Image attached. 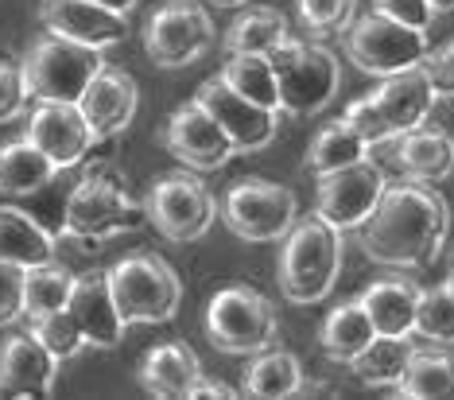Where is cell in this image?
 <instances>
[{"instance_id":"obj_1","label":"cell","mask_w":454,"mask_h":400,"mask_svg":"<svg viewBox=\"0 0 454 400\" xmlns=\"http://www.w3.org/2000/svg\"><path fill=\"white\" fill-rule=\"evenodd\" d=\"M450 238V207L435 183H392L377 210L357 225V245L369 261L392 269L435 264Z\"/></svg>"},{"instance_id":"obj_2","label":"cell","mask_w":454,"mask_h":400,"mask_svg":"<svg viewBox=\"0 0 454 400\" xmlns=\"http://www.w3.org/2000/svg\"><path fill=\"white\" fill-rule=\"evenodd\" d=\"M342 276V233L318 214L295 218L284 233L280 288L292 303H318L338 288Z\"/></svg>"},{"instance_id":"obj_3","label":"cell","mask_w":454,"mask_h":400,"mask_svg":"<svg viewBox=\"0 0 454 400\" xmlns=\"http://www.w3.org/2000/svg\"><path fill=\"white\" fill-rule=\"evenodd\" d=\"M268 63L276 70V86H280V109L287 117H315L342 90V70L338 59L323 43L311 39H280L268 51Z\"/></svg>"},{"instance_id":"obj_4","label":"cell","mask_w":454,"mask_h":400,"mask_svg":"<svg viewBox=\"0 0 454 400\" xmlns=\"http://www.w3.org/2000/svg\"><path fill=\"white\" fill-rule=\"evenodd\" d=\"M148 222L144 199H132L129 187L113 171H90L86 179L70 191L63 207V233L74 241H109L117 233L140 230Z\"/></svg>"},{"instance_id":"obj_5","label":"cell","mask_w":454,"mask_h":400,"mask_svg":"<svg viewBox=\"0 0 454 400\" xmlns=\"http://www.w3.org/2000/svg\"><path fill=\"white\" fill-rule=\"evenodd\" d=\"M113 303L125 323H168L183 303L179 272L160 253H129L106 272Z\"/></svg>"},{"instance_id":"obj_6","label":"cell","mask_w":454,"mask_h":400,"mask_svg":"<svg viewBox=\"0 0 454 400\" xmlns=\"http://www.w3.org/2000/svg\"><path fill=\"white\" fill-rule=\"evenodd\" d=\"M206 338L222 354L253 357L256 350L276 346L280 319H276V307L268 303V295L249 284H230L206 303Z\"/></svg>"},{"instance_id":"obj_7","label":"cell","mask_w":454,"mask_h":400,"mask_svg":"<svg viewBox=\"0 0 454 400\" xmlns=\"http://www.w3.org/2000/svg\"><path fill=\"white\" fill-rule=\"evenodd\" d=\"M101 67H106V59L98 47L74 43V39L51 32L35 39L27 55L20 59V75H24L32 101H78Z\"/></svg>"},{"instance_id":"obj_8","label":"cell","mask_w":454,"mask_h":400,"mask_svg":"<svg viewBox=\"0 0 454 400\" xmlns=\"http://www.w3.org/2000/svg\"><path fill=\"white\" fill-rule=\"evenodd\" d=\"M342 35H346L349 63L365 70L369 78H388V75H400V70L423 67L431 55L427 32L400 24V20H388L380 12L354 16V24Z\"/></svg>"},{"instance_id":"obj_9","label":"cell","mask_w":454,"mask_h":400,"mask_svg":"<svg viewBox=\"0 0 454 400\" xmlns=\"http://www.w3.org/2000/svg\"><path fill=\"white\" fill-rule=\"evenodd\" d=\"M218 39L214 16L206 12L199 0H168L152 12L144 27V51L163 70H179L199 63Z\"/></svg>"},{"instance_id":"obj_10","label":"cell","mask_w":454,"mask_h":400,"mask_svg":"<svg viewBox=\"0 0 454 400\" xmlns=\"http://www.w3.org/2000/svg\"><path fill=\"white\" fill-rule=\"evenodd\" d=\"M218 214L237 238L264 245V241H284V233L299 218V202H295V191L284 187V183L241 179L225 191Z\"/></svg>"},{"instance_id":"obj_11","label":"cell","mask_w":454,"mask_h":400,"mask_svg":"<svg viewBox=\"0 0 454 400\" xmlns=\"http://www.w3.org/2000/svg\"><path fill=\"white\" fill-rule=\"evenodd\" d=\"M144 210H148V222L160 230V238L187 245L199 241L214 225L218 202H214V194L206 191L202 179L187 176V171H175V176L152 183V191L144 194Z\"/></svg>"},{"instance_id":"obj_12","label":"cell","mask_w":454,"mask_h":400,"mask_svg":"<svg viewBox=\"0 0 454 400\" xmlns=\"http://www.w3.org/2000/svg\"><path fill=\"white\" fill-rule=\"evenodd\" d=\"M385 187H388L385 171H380L377 163L365 156V160L349 163V168H338V171H326V176H318L315 214L326 225H334L338 233L357 230V225L377 210V202H380V194H385Z\"/></svg>"},{"instance_id":"obj_13","label":"cell","mask_w":454,"mask_h":400,"mask_svg":"<svg viewBox=\"0 0 454 400\" xmlns=\"http://www.w3.org/2000/svg\"><path fill=\"white\" fill-rule=\"evenodd\" d=\"M194 101L218 121L237 152H261L272 145L276 132H280V113L256 106V101H245L237 90L225 86L222 75L206 78L199 86V94H194Z\"/></svg>"},{"instance_id":"obj_14","label":"cell","mask_w":454,"mask_h":400,"mask_svg":"<svg viewBox=\"0 0 454 400\" xmlns=\"http://www.w3.org/2000/svg\"><path fill=\"white\" fill-rule=\"evenodd\" d=\"M24 137L32 140L59 171L78 168V163L90 156V148L98 145V137L90 132L86 117H82L78 101H35Z\"/></svg>"},{"instance_id":"obj_15","label":"cell","mask_w":454,"mask_h":400,"mask_svg":"<svg viewBox=\"0 0 454 400\" xmlns=\"http://www.w3.org/2000/svg\"><path fill=\"white\" fill-rule=\"evenodd\" d=\"M163 145H168V152L183 168H194V171H218L237 156V148L230 145L222 125L199 101H183L171 113L168 129H163Z\"/></svg>"},{"instance_id":"obj_16","label":"cell","mask_w":454,"mask_h":400,"mask_svg":"<svg viewBox=\"0 0 454 400\" xmlns=\"http://www.w3.org/2000/svg\"><path fill=\"white\" fill-rule=\"evenodd\" d=\"M137 106H140L137 78H132L129 70L109 67V63L90 78V86L82 90V98H78L82 117H86V125L98 140L121 137V132L132 125V117H137Z\"/></svg>"},{"instance_id":"obj_17","label":"cell","mask_w":454,"mask_h":400,"mask_svg":"<svg viewBox=\"0 0 454 400\" xmlns=\"http://www.w3.org/2000/svg\"><path fill=\"white\" fill-rule=\"evenodd\" d=\"M39 24L51 35L74 39V43L98 51L121 43L129 35V16L113 12L106 4H94V0H43L39 4Z\"/></svg>"},{"instance_id":"obj_18","label":"cell","mask_w":454,"mask_h":400,"mask_svg":"<svg viewBox=\"0 0 454 400\" xmlns=\"http://www.w3.org/2000/svg\"><path fill=\"white\" fill-rule=\"evenodd\" d=\"M67 311L74 315L82 338L94 350H117L121 338H125V319H121L117 303H113L106 272H82L74 276V288H70Z\"/></svg>"},{"instance_id":"obj_19","label":"cell","mask_w":454,"mask_h":400,"mask_svg":"<svg viewBox=\"0 0 454 400\" xmlns=\"http://www.w3.org/2000/svg\"><path fill=\"white\" fill-rule=\"evenodd\" d=\"M55 377L59 362L32 331L8 334L0 342V393L4 396H51Z\"/></svg>"},{"instance_id":"obj_20","label":"cell","mask_w":454,"mask_h":400,"mask_svg":"<svg viewBox=\"0 0 454 400\" xmlns=\"http://www.w3.org/2000/svg\"><path fill=\"white\" fill-rule=\"evenodd\" d=\"M373 101L385 113V121L392 125V132H408V129H419L427 125L431 109L439 101V90L431 86L427 70L423 67H411V70H400V75H388L380 78V86L373 90Z\"/></svg>"},{"instance_id":"obj_21","label":"cell","mask_w":454,"mask_h":400,"mask_svg":"<svg viewBox=\"0 0 454 400\" xmlns=\"http://www.w3.org/2000/svg\"><path fill=\"white\" fill-rule=\"evenodd\" d=\"M392 160L416 183H439L454 171V137L442 129L419 125L392 140Z\"/></svg>"},{"instance_id":"obj_22","label":"cell","mask_w":454,"mask_h":400,"mask_svg":"<svg viewBox=\"0 0 454 400\" xmlns=\"http://www.w3.org/2000/svg\"><path fill=\"white\" fill-rule=\"evenodd\" d=\"M202 381V362L187 342L152 346L140 362V385L160 400H187L191 388Z\"/></svg>"},{"instance_id":"obj_23","label":"cell","mask_w":454,"mask_h":400,"mask_svg":"<svg viewBox=\"0 0 454 400\" xmlns=\"http://www.w3.org/2000/svg\"><path fill=\"white\" fill-rule=\"evenodd\" d=\"M0 261L35 269V264L59 261V241L35 214L12 207V202H0Z\"/></svg>"},{"instance_id":"obj_24","label":"cell","mask_w":454,"mask_h":400,"mask_svg":"<svg viewBox=\"0 0 454 400\" xmlns=\"http://www.w3.org/2000/svg\"><path fill=\"white\" fill-rule=\"evenodd\" d=\"M416 300H419V288L408 280H373L357 295V303L365 307L373 331L396 334V338H411V326H416Z\"/></svg>"},{"instance_id":"obj_25","label":"cell","mask_w":454,"mask_h":400,"mask_svg":"<svg viewBox=\"0 0 454 400\" xmlns=\"http://www.w3.org/2000/svg\"><path fill=\"white\" fill-rule=\"evenodd\" d=\"M55 176L59 168L27 137L0 145V194L4 199H32V194L51 187Z\"/></svg>"},{"instance_id":"obj_26","label":"cell","mask_w":454,"mask_h":400,"mask_svg":"<svg viewBox=\"0 0 454 400\" xmlns=\"http://www.w3.org/2000/svg\"><path fill=\"white\" fill-rule=\"evenodd\" d=\"M241 393H249L256 400H287L303 393V365L295 354L287 350H256L249 369H245V385Z\"/></svg>"},{"instance_id":"obj_27","label":"cell","mask_w":454,"mask_h":400,"mask_svg":"<svg viewBox=\"0 0 454 400\" xmlns=\"http://www.w3.org/2000/svg\"><path fill=\"white\" fill-rule=\"evenodd\" d=\"M373 338H377V331H373V323H369L365 307H361L357 300H349L342 307H334V311L323 319L318 346H323V354L330 357V362L349 365L369 342H373Z\"/></svg>"},{"instance_id":"obj_28","label":"cell","mask_w":454,"mask_h":400,"mask_svg":"<svg viewBox=\"0 0 454 400\" xmlns=\"http://www.w3.org/2000/svg\"><path fill=\"white\" fill-rule=\"evenodd\" d=\"M396 393L411 396V400H454V354H450V346L411 354Z\"/></svg>"},{"instance_id":"obj_29","label":"cell","mask_w":454,"mask_h":400,"mask_svg":"<svg viewBox=\"0 0 454 400\" xmlns=\"http://www.w3.org/2000/svg\"><path fill=\"white\" fill-rule=\"evenodd\" d=\"M411 354H416V342H411V338L377 334L373 342L349 362V369L357 373V381H365L373 388H396L408 362H411Z\"/></svg>"},{"instance_id":"obj_30","label":"cell","mask_w":454,"mask_h":400,"mask_svg":"<svg viewBox=\"0 0 454 400\" xmlns=\"http://www.w3.org/2000/svg\"><path fill=\"white\" fill-rule=\"evenodd\" d=\"M225 86L237 90L245 101L280 113V86H276V70L268 63V55H253V51H233L222 67Z\"/></svg>"},{"instance_id":"obj_31","label":"cell","mask_w":454,"mask_h":400,"mask_svg":"<svg viewBox=\"0 0 454 400\" xmlns=\"http://www.w3.org/2000/svg\"><path fill=\"white\" fill-rule=\"evenodd\" d=\"M74 288V272L59 261L24 269V319H43L51 311H63Z\"/></svg>"},{"instance_id":"obj_32","label":"cell","mask_w":454,"mask_h":400,"mask_svg":"<svg viewBox=\"0 0 454 400\" xmlns=\"http://www.w3.org/2000/svg\"><path fill=\"white\" fill-rule=\"evenodd\" d=\"M365 156H369L365 140L338 117V121H330V125L318 129V137L311 140V148H307V168H311V176H326V171L349 168V163H357Z\"/></svg>"},{"instance_id":"obj_33","label":"cell","mask_w":454,"mask_h":400,"mask_svg":"<svg viewBox=\"0 0 454 400\" xmlns=\"http://www.w3.org/2000/svg\"><path fill=\"white\" fill-rule=\"evenodd\" d=\"M280 39H287V20L276 8H249L225 27L222 47L230 51H253V55H268Z\"/></svg>"},{"instance_id":"obj_34","label":"cell","mask_w":454,"mask_h":400,"mask_svg":"<svg viewBox=\"0 0 454 400\" xmlns=\"http://www.w3.org/2000/svg\"><path fill=\"white\" fill-rule=\"evenodd\" d=\"M411 334H419L431 346H454V300L442 284L439 288H419Z\"/></svg>"},{"instance_id":"obj_35","label":"cell","mask_w":454,"mask_h":400,"mask_svg":"<svg viewBox=\"0 0 454 400\" xmlns=\"http://www.w3.org/2000/svg\"><path fill=\"white\" fill-rule=\"evenodd\" d=\"M32 334L43 342V350L55 357L59 365L63 362H70L74 354H82L86 350V338H82V331H78V323H74V315L67 311H51V315H43V319H32Z\"/></svg>"},{"instance_id":"obj_36","label":"cell","mask_w":454,"mask_h":400,"mask_svg":"<svg viewBox=\"0 0 454 400\" xmlns=\"http://www.w3.org/2000/svg\"><path fill=\"white\" fill-rule=\"evenodd\" d=\"M357 16V0H299V24L315 39L342 35Z\"/></svg>"},{"instance_id":"obj_37","label":"cell","mask_w":454,"mask_h":400,"mask_svg":"<svg viewBox=\"0 0 454 400\" xmlns=\"http://www.w3.org/2000/svg\"><path fill=\"white\" fill-rule=\"evenodd\" d=\"M342 121L357 132L361 140H365L369 152H377V148H385V145H392V140H396V132H392V125L385 121V113H380V106L373 101V94L349 101L346 113H342Z\"/></svg>"},{"instance_id":"obj_38","label":"cell","mask_w":454,"mask_h":400,"mask_svg":"<svg viewBox=\"0 0 454 400\" xmlns=\"http://www.w3.org/2000/svg\"><path fill=\"white\" fill-rule=\"evenodd\" d=\"M27 86H24V75H20V63L0 55V125L16 121L20 113L27 109Z\"/></svg>"},{"instance_id":"obj_39","label":"cell","mask_w":454,"mask_h":400,"mask_svg":"<svg viewBox=\"0 0 454 400\" xmlns=\"http://www.w3.org/2000/svg\"><path fill=\"white\" fill-rule=\"evenodd\" d=\"M24 319V269L12 261H0V326Z\"/></svg>"},{"instance_id":"obj_40","label":"cell","mask_w":454,"mask_h":400,"mask_svg":"<svg viewBox=\"0 0 454 400\" xmlns=\"http://www.w3.org/2000/svg\"><path fill=\"white\" fill-rule=\"evenodd\" d=\"M373 12L400 20V24H408V27H419V32H427L431 20H435L431 0H373Z\"/></svg>"},{"instance_id":"obj_41","label":"cell","mask_w":454,"mask_h":400,"mask_svg":"<svg viewBox=\"0 0 454 400\" xmlns=\"http://www.w3.org/2000/svg\"><path fill=\"white\" fill-rule=\"evenodd\" d=\"M423 70H427L431 86L439 90V98H442V94L454 98V39H450L447 47L431 51V55H427V63H423Z\"/></svg>"},{"instance_id":"obj_42","label":"cell","mask_w":454,"mask_h":400,"mask_svg":"<svg viewBox=\"0 0 454 400\" xmlns=\"http://www.w3.org/2000/svg\"><path fill=\"white\" fill-rule=\"evenodd\" d=\"M233 396H237L233 388H225V385H214V381H206V377H202V381L191 388V396H187V400H233Z\"/></svg>"},{"instance_id":"obj_43","label":"cell","mask_w":454,"mask_h":400,"mask_svg":"<svg viewBox=\"0 0 454 400\" xmlns=\"http://www.w3.org/2000/svg\"><path fill=\"white\" fill-rule=\"evenodd\" d=\"M94 4H106V8H113V12H132V8L140 4V0H94Z\"/></svg>"},{"instance_id":"obj_44","label":"cell","mask_w":454,"mask_h":400,"mask_svg":"<svg viewBox=\"0 0 454 400\" xmlns=\"http://www.w3.org/2000/svg\"><path fill=\"white\" fill-rule=\"evenodd\" d=\"M431 8L435 12H454V0H431Z\"/></svg>"},{"instance_id":"obj_45","label":"cell","mask_w":454,"mask_h":400,"mask_svg":"<svg viewBox=\"0 0 454 400\" xmlns=\"http://www.w3.org/2000/svg\"><path fill=\"white\" fill-rule=\"evenodd\" d=\"M442 288H447V295L454 300V269H450V276H447V280H442Z\"/></svg>"},{"instance_id":"obj_46","label":"cell","mask_w":454,"mask_h":400,"mask_svg":"<svg viewBox=\"0 0 454 400\" xmlns=\"http://www.w3.org/2000/svg\"><path fill=\"white\" fill-rule=\"evenodd\" d=\"M214 4H222V8H241L245 0H214Z\"/></svg>"}]
</instances>
